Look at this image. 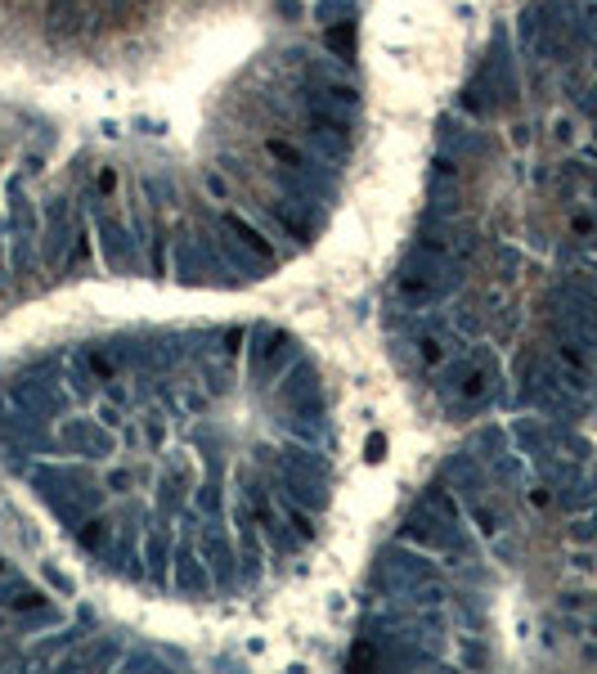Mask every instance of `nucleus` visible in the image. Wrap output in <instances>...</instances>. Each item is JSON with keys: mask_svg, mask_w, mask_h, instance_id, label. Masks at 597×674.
<instances>
[{"mask_svg": "<svg viewBox=\"0 0 597 674\" xmlns=\"http://www.w3.org/2000/svg\"><path fill=\"white\" fill-rule=\"evenodd\" d=\"M0 459L95 567L162 598H243L319 535L332 423L275 328L118 333L0 387Z\"/></svg>", "mask_w": 597, "mask_h": 674, "instance_id": "nucleus-1", "label": "nucleus"}]
</instances>
